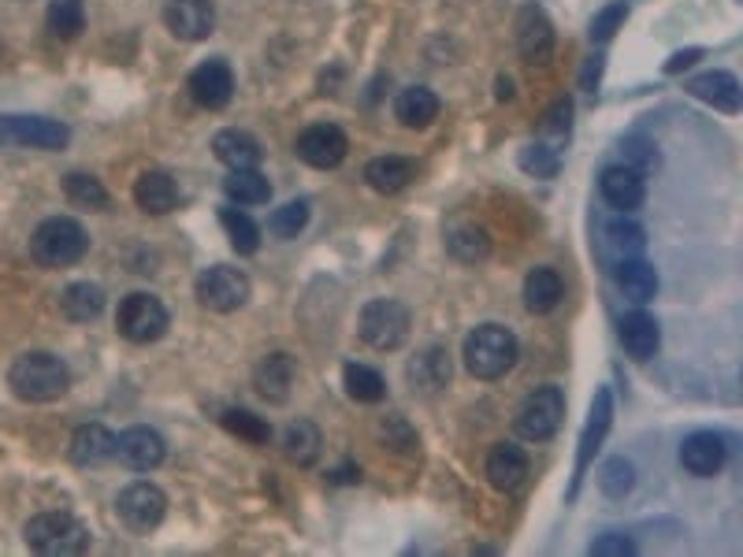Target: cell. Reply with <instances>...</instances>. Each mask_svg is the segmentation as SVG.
Masks as SVG:
<instances>
[{
  "label": "cell",
  "instance_id": "6da1fadb",
  "mask_svg": "<svg viewBox=\"0 0 743 557\" xmlns=\"http://www.w3.org/2000/svg\"><path fill=\"white\" fill-rule=\"evenodd\" d=\"M8 387L19 401H30V405H49L68 394L71 387V372L60 356H52L46 350L23 353L16 356L12 368H8Z\"/></svg>",
  "mask_w": 743,
  "mask_h": 557
},
{
  "label": "cell",
  "instance_id": "7a4b0ae2",
  "mask_svg": "<svg viewBox=\"0 0 743 557\" xmlns=\"http://www.w3.org/2000/svg\"><path fill=\"white\" fill-rule=\"evenodd\" d=\"M465 368L476 375V379H502L509 368L517 364L520 356V345H517V334L502 328V323H480L476 331H469V339H465Z\"/></svg>",
  "mask_w": 743,
  "mask_h": 557
},
{
  "label": "cell",
  "instance_id": "3957f363",
  "mask_svg": "<svg viewBox=\"0 0 743 557\" xmlns=\"http://www.w3.org/2000/svg\"><path fill=\"white\" fill-rule=\"evenodd\" d=\"M23 539L41 557H75L90 550V531L71 512H38L27 520Z\"/></svg>",
  "mask_w": 743,
  "mask_h": 557
},
{
  "label": "cell",
  "instance_id": "277c9868",
  "mask_svg": "<svg viewBox=\"0 0 743 557\" xmlns=\"http://www.w3.org/2000/svg\"><path fill=\"white\" fill-rule=\"evenodd\" d=\"M86 250H90V234L71 216H49L46 223H38L35 238H30V253L41 267L79 264Z\"/></svg>",
  "mask_w": 743,
  "mask_h": 557
},
{
  "label": "cell",
  "instance_id": "5b68a950",
  "mask_svg": "<svg viewBox=\"0 0 743 557\" xmlns=\"http://www.w3.org/2000/svg\"><path fill=\"white\" fill-rule=\"evenodd\" d=\"M409 328H413V316H409V309L394 297L369 301L358 320L364 345H372V350H380V353L398 350V345L409 339Z\"/></svg>",
  "mask_w": 743,
  "mask_h": 557
},
{
  "label": "cell",
  "instance_id": "8992f818",
  "mask_svg": "<svg viewBox=\"0 0 743 557\" xmlns=\"http://www.w3.org/2000/svg\"><path fill=\"white\" fill-rule=\"evenodd\" d=\"M168 309H164L160 297L153 294H127L119 301V312H116V328L124 334L127 342L135 345H149V342H160L164 334H168Z\"/></svg>",
  "mask_w": 743,
  "mask_h": 557
},
{
  "label": "cell",
  "instance_id": "52a82bcc",
  "mask_svg": "<svg viewBox=\"0 0 743 557\" xmlns=\"http://www.w3.org/2000/svg\"><path fill=\"white\" fill-rule=\"evenodd\" d=\"M565 420V394L561 387H536L531 394L520 401L517 417H514V428L520 439L528 442H547L558 434Z\"/></svg>",
  "mask_w": 743,
  "mask_h": 557
},
{
  "label": "cell",
  "instance_id": "ba28073f",
  "mask_svg": "<svg viewBox=\"0 0 743 557\" xmlns=\"http://www.w3.org/2000/svg\"><path fill=\"white\" fill-rule=\"evenodd\" d=\"M250 278L238 272V267H205L194 283V294L202 301V309L208 312H238L250 301Z\"/></svg>",
  "mask_w": 743,
  "mask_h": 557
},
{
  "label": "cell",
  "instance_id": "9c48e42d",
  "mask_svg": "<svg viewBox=\"0 0 743 557\" xmlns=\"http://www.w3.org/2000/svg\"><path fill=\"white\" fill-rule=\"evenodd\" d=\"M116 512L130 531L146 535L157 528L164 520V512H168V495H164L157 483H149V479H135V483H127L119 490Z\"/></svg>",
  "mask_w": 743,
  "mask_h": 557
},
{
  "label": "cell",
  "instance_id": "30bf717a",
  "mask_svg": "<svg viewBox=\"0 0 743 557\" xmlns=\"http://www.w3.org/2000/svg\"><path fill=\"white\" fill-rule=\"evenodd\" d=\"M294 153L302 156L309 167L327 172V167H339L342 160H346L350 138L335 127V123H313V127H305L302 134H297Z\"/></svg>",
  "mask_w": 743,
  "mask_h": 557
},
{
  "label": "cell",
  "instance_id": "8fae6325",
  "mask_svg": "<svg viewBox=\"0 0 743 557\" xmlns=\"http://www.w3.org/2000/svg\"><path fill=\"white\" fill-rule=\"evenodd\" d=\"M517 49L531 67H547L554 56V27L539 4H525L517 16Z\"/></svg>",
  "mask_w": 743,
  "mask_h": 557
},
{
  "label": "cell",
  "instance_id": "7c38bea8",
  "mask_svg": "<svg viewBox=\"0 0 743 557\" xmlns=\"http://www.w3.org/2000/svg\"><path fill=\"white\" fill-rule=\"evenodd\" d=\"M116 457L135 472H153V468L164 465L168 457V442H164L160 431L153 428H127L124 434H116Z\"/></svg>",
  "mask_w": 743,
  "mask_h": 557
},
{
  "label": "cell",
  "instance_id": "4fadbf2b",
  "mask_svg": "<svg viewBox=\"0 0 743 557\" xmlns=\"http://www.w3.org/2000/svg\"><path fill=\"white\" fill-rule=\"evenodd\" d=\"M164 22L179 41H205L216 30V4L213 0H168Z\"/></svg>",
  "mask_w": 743,
  "mask_h": 557
},
{
  "label": "cell",
  "instance_id": "5bb4252c",
  "mask_svg": "<svg viewBox=\"0 0 743 557\" xmlns=\"http://www.w3.org/2000/svg\"><path fill=\"white\" fill-rule=\"evenodd\" d=\"M190 97L208 111L224 108L227 100L235 97V71H231V63L219 60V56L216 60L197 63L190 71Z\"/></svg>",
  "mask_w": 743,
  "mask_h": 557
},
{
  "label": "cell",
  "instance_id": "9a60e30c",
  "mask_svg": "<svg viewBox=\"0 0 743 557\" xmlns=\"http://www.w3.org/2000/svg\"><path fill=\"white\" fill-rule=\"evenodd\" d=\"M0 138H12L19 145H35V149H63L71 130L57 119L41 116H4L0 119Z\"/></svg>",
  "mask_w": 743,
  "mask_h": 557
},
{
  "label": "cell",
  "instance_id": "2e32d148",
  "mask_svg": "<svg viewBox=\"0 0 743 557\" xmlns=\"http://www.w3.org/2000/svg\"><path fill=\"white\" fill-rule=\"evenodd\" d=\"M609 423H614V398H609L606 387H598L595 401H592V412H587V423L580 431V450H576V476H573L576 483H580V476L587 472V465H592L595 450L603 446ZM576 483H573V490H576Z\"/></svg>",
  "mask_w": 743,
  "mask_h": 557
},
{
  "label": "cell",
  "instance_id": "e0dca14e",
  "mask_svg": "<svg viewBox=\"0 0 743 557\" xmlns=\"http://www.w3.org/2000/svg\"><path fill=\"white\" fill-rule=\"evenodd\" d=\"M729 457V446L721 434L714 431H692L687 439L681 442V465L684 472H692L698 479H710L721 472V465H725Z\"/></svg>",
  "mask_w": 743,
  "mask_h": 557
},
{
  "label": "cell",
  "instance_id": "ac0fdd59",
  "mask_svg": "<svg viewBox=\"0 0 743 557\" xmlns=\"http://www.w3.org/2000/svg\"><path fill=\"white\" fill-rule=\"evenodd\" d=\"M598 189H603V201L617 212H636L647 197V183H643V172H636L632 164H614L606 167L603 178H598Z\"/></svg>",
  "mask_w": 743,
  "mask_h": 557
},
{
  "label": "cell",
  "instance_id": "d6986e66",
  "mask_svg": "<svg viewBox=\"0 0 743 557\" xmlns=\"http://www.w3.org/2000/svg\"><path fill=\"white\" fill-rule=\"evenodd\" d=\"M135 205L146 212V216H168V212L179 205V183H175L168 172H160V167H149L135 183Z\"/></svg>",
  "mask_w": 743,
  "mask_h": 557
},
{
  "label": "cell",
  "instance_id": "ffe728a7",
  "mask_svg": "<svg viewBox=\"0 0 743 557\" xmlns=\"http://www.w3.org/2000/svg\"><path fill=\"white\" fill-rule=\"evenodd\" d=\"M294 375H297V364H294L291 353H268L257 364V372H253V387H257V394L264 401H272V405H283V401L291 398Z\"/></svg>",
  "mask_w": 743,
  "mask_h": 557
},
{
  "label": "cell",
  "instance_id": "44dd1931",
  "mask_svg": "<svg viewBox=\"0 0 743 557\" xmlns=\"http://www.w3.org/2000/svg\"><path fill=\"white\" fill-rule=\"evenodd\" d=\"M617 334H620V345L628 350V356H632V361H639V364L651 361V356L658 353V345H662L658 320H654L651 312H643V309L628 312V316H620Z\"/></svg>",
  "mask_w": 743,
  "mask_h": 557
},
{
  "label": "cell",
  "instance_id": "7402d4cb",
  "mask_svg": "<svg viewBox=\"0 0 743 557\" xmlns=\"http://www.w3.org/2000/svg\"><path fill=\"white\" fill-rule=\"evenodd\" d=\"M213 149H216V160L227 164L231 172H250V167H261L264 160L261 141L253 138L250 130H238V127L219 130L213 138Z\"/></svg>",
  "mask_w": 743,
  "mask_h": 557
},
{
  "label": "cell",
  "instance_id": "603a6c76",
  "mask_svg": "<svg viewBox=\"0 0 743 557\" xmlns=\"http://www.w3.org/2000/svg\"><path fill=\"white\" fill-rule=\"evenodd\" d=\"M71 461L79 468H97L116 457V434L105 423H82L71 434Z\"/></svg>",
  "mask_w": 743,
  "mask_h": 557
},
{
  "label": "cell",
  "instance_id": "cb8c5ba5",
  "mask_svg": "<svg viewBox=\"0 0 743 557\" xmlns=\"http://www.w3.org/2000/svg\"><path fill=\"white\" fill-rule=\"evenodd\" d=\"M687 89H692L698 100L714 105L717 111H729V116L740 111V78L732 71H703L687 82Z\"/></svg>",
  "mask_w": 743,
  "mask_h": 557
},
{
  "label": "cell",
  "instance_id": "d4e9b609",
  "mask_svg": "<svg viewBox=\"0 0 743 557\" xmlns=\"http://www.w3.org/2000/svg\"><path fill=\"white\" fill-rule=\"evenodd\" d=\"M528 476V457L514 442H498L491 453H487V479L498 490H517Z\"/></svg>",
  "mask_w": 743,
  "mask_h": 557
},
{
  "label": "cell",
  "instance_id": "484cf974",
  "mask_svg": "<svg viewBox=\"0 0 743 557\" xmlns=\"http://www.w3.org/2000/svg\"><path fill=\"white\" fill-rule=\"evenodd\" d=\"M417 164L405 160V156H375V160L364 164V183H369L375 194H398L413 183Z\"/></svg>",
  "mask_w": 743,
  "mask_h": 557
},
{
  "label": "cell",
  "instance_id": "4316f807",
  "mask_svg": "<svg viewBox=\"0 0 743 557\" xmlns=\"http://www.w3.org/2000/svg\"><path fill=\"white\" fill-rule=\"evenodd\" d=\"M565 297V283L554 267H531L525 278V309L536 312V316H547L561 305Z\"/></svg>",
  "mask_w": 743,
  "mask_h": 557
},
{
  "label": "cell",
  "instance_id": "83f0119b",
  "mask_svg": "<svg viewBox=\"0 0 743 557\" xmlns=\"http://www.w3.org/2000/svg\"><path fill=\"white\" fill-rule=\"evenodd\" d=\"M617 286L632 305H647L658 294V272L643 256H625L617 267Z\"/></svg>",
  "mask_w": 743,
  "mask_h": 557
},
{
  "label": "cell",
  "instance_id": "f1b7e54d",
  "mask_svg": "<svg viewBox=\"0 0 743 557\" xmlns=\"http://www.w3.org/2000/svg\"><path fill=\"white\" fill-rule=\"evenodd\" d=\"M394 116H398L402 127H413V130L431 127L436 116H439V97L431 94L428 86H409L394 100Z\"/></svg>",
  "mask_w": 743,
  "mask_h": 557
},
{
  "label": "cell",
  "instance_id": "f546056e",
  "mask_svg": "<svg viewBox=\"0 0 743 557\" xmlns=\"http://www.w3.org/2000/svg\"><path fill=\"white\" fill-rule=\"evenodd\" d=\"M409 383L417 390H424V394H436L450 383V356L442 345H428L424 353L417 356V361H409Z\"/></svg>",
  "mask_w": 743,
  "mask_h": 557
},
{
  "label": "cell",
  "instance_id": "4dcf8cb0",
  "mask_svg": "<svg viewBox=\"0 0 743 557\" xmlns=\"http://www.w3.org/2000/svg\"><path fill=\"white\" fill-rule=\"evenodd\" d=\"M320 450H324V434H320V428H316L313 420L286 423V431H283V453L291 457L294 465H302V468L316 465Z\"/></svg>",
  "mask_w": 743,
  "mask_h": 557
},
{
  "label": "cell",
  "instance_id": "1f68e13d",
  "mask_svg": "<svg viewBox=\"0 0 743 557\" xmlns=\"http://www.w3.org/2000/svg\"><path fill=\"white\" fill-rule=\"evenodd\" d=\"M60 312L75 323H90L105 312V290L97 283H71L60 294Z\"/></svg>",
  "mask_w": 743,
  "mask_h": 557
},
{
  "label": "cell",
  "instance_id": "d6a6232c",
  "mask_svg": "<svg viewBox=\"0 0 743 557\" xmlns=\"http://www.w3.org/2000/svg\"><path fill=\"white\" fill-rule=\"evenodd\" d=\"M342 383H346V394L353 401H364V405H375V401L387 398V379L369 364L350 361L346 368H342Z\"/></svg>",
  "mask_w": 743,
  "mask_h": 557
},
{
  "label": "cell",
  "instance_id": "836d02e7",
  "mask_svg": "<svg viewBox=\"0 0 743 557\" xmlns=\"http://www.w3.org/2000/svg\"><path fill=\"white\" fill-rule=\"evenodd\" d=\"M224 194L231 201H238V205H264L272 197V183L257 167H250V172H231L224 178Z\"/></svg>",
  "mask_w": 743,
  "mask_h": 557
},
{
  "label": "cell",
  "instance_id": "e575fe53",
  "mask_svg": "<svg viewBox=\"0 0 743 557\" xmlns=\"http://www.w3.org/2000/svg\"><path fill=\"white\" fill-rule=\"evenodd\" d=\"M606 245L620 261H625V256H643V250H647V231H643L639 223L625 219V212H620L617 219L606 223Z\"/></svg>",
  "mask_w": 743,
  "mask_h": 557
},
{
  "label": "cell",
  "instance_id": "d590c367",
  "mask_svg": "<svg viewBox=\"0 0 743 557\" xmlns=\"http://www.w3.org/2000/svg\"><path fill=\"white\" fill-rule=\"evenodd\" d=\"M63 194H68L75 208H90V212L108 208V189L101 186V178H94V175L71 172L63 178Z\"/></svg>",
  "mask_w": 743,
  "mask_h": 557
},
{
  "label": "cell",
  "instance_id": "8d00e7d4",
  "mask_svg": "<svg viewBox=\"0 0 743 557\" xmlns=\"http://www.w3.org/2000/svg\"><path fill=\"white\" fill-rule=\"evenodd\" d=\"M46 22H49V30L57 33V38H63V41L79 38L82 27H86V8H82V0H49Z\"/></svg>",
  "mask_w": 743,
  "mask_h": 557
},
{
  "label": "cell",
  "instance_id": "74e56055",
  "mask_svg": "<svg viewBox=\"0 0 743 557\" xmlns=\"http://www.w3.org/2000/svg\"><path fill=\"white\" fill-rule=\"evenodd\" d=\"M219 223H224V231H227V238H231V245H235L238 253H257L261 250V227L253 223L246 212H238V208H219Z\"/></svg>",
  "mask_w": 743,
  "mask_h": 557
},
{
  "label": "cell",
  "instance_id": "f35d334b",
  "mask_svg": "<svg viewBox=\"0 0 743 557\" xmlns=\"http://www.w3.org/2000/svg\"><path fill=\"white\" fill-rule=\"evenodd\" d=\"M447 245H450V253L458 256V261H465V264H476V261H483L487 253H491V238H487V231L483 227H453L450 234H447Z\"/></svg>",
  "mask_w": 743,
  "mask_h": 557
},
{
  "label": "cell",
  "instance_id": "ab89813d",
  "mask_svg": "<svg viewBox=\"0 0 743 557\" xmlns=\"http://www.w3.org/2000/svg\"><path fill=\"white\" fill-rule=\"evenodd\" d=\"M598 487L614 501L628 498L632 487H636V468H632V461H625V457H609V461L598 468Z\"/></svg>",
  "mask_w": 743,
  "mask_h": 557
},
{
  "label": "cell",
  "instance_id": "60d3db41",
  "mask_svg": "<svg viewBox=\"0 0 743 557\" xmlns=\"http://www.w3.org/2000/svg\"><path fill=\"white\" fill-rule=\"evenodd\" d=\"M224 428L231 434H238V439H246L250 446H264L272 439V423L264 417H257V412H250V409H227Z\"/></svg>",
  "mask_w": 743,
  "mask_h": 557
},
{
  "label": "cell",
  "instance_id": "b9f144b4",
  "mask_svg": "<svg viewBox=\"0 0 743 557\" xmlns=\"http://www.w3.org/2000/svg\"><path fill=\"white\" fill-rule=\"evenodd\" d=\"M309 223V201H286L283 208H275L268 216V231L275 238H297Z\"/></svg>",
  "mask_w": 743,
  "mask_h": 557
},
{
  "label": "cell",
  "instance_id": "7bdbcfd3",
  "mask_svg": "<svg viewBox=\"0 0 743 557\" xmlns=\"http://www.w3.org/2000/svg\"><path fill=\"white\" fill-rule=\"evenodd\" d=\"M517 160L528 175H536V178H554L561 167L558 149H547V145H528V149H520Z\"/></svg>",
  "mask_w": 743,
  "mask_h": 557
},
{
  "label": "cell",
  "instance_id": "ee69618b",
  "mask_svg": "<svg viewBox=\"0 0 743 557\" xmlns=\"http://www.w3.org/2000/svg\"><path fill=\"white\" fill-rule=\"evenodd\" d=\"M625 19H628V0H609V4L592 19V41H609L620 27H625Z\"/></svg>",
  "mask_w": 743,
  "mask_h": 557
},
{
  "label": "cell",
  "instance_id": "f6af8a7d",
  "mask_svg": "<svg viewBox=\"0 0 743 557\" xmlns=\"http://www.w3.org/2000/svg\"><path fill=\"white\" fill-rule=\"evenodd\" d=\"M639 546L628 539V535H620V531H606V535H598V539L587 546V554H595V557H632L636 554Z\"/></svg>",
  "mask_w": 743,
  "mask_h": 557
},
{
  "label": "cell",
  "instance_id": "bcb514c9",
  "mask_svg": "<svg viewBox=\"0 0 743 557\" xmlns=\"http://www.w3.org/2000/svg\"><path fill=\"white\" fill-rule=\"evenodd\" d=\"M569 119H573V100L561 97V100H554V108L547 111V123H542V130H547V134H569Z\"/></svg>",
  "mask_w": 743,
  "mask_h": 557
},
{
  "label": "cell",
  "instance_id": "7dc6e473",
  "mask_svg": "<svg viewBox=\"0 0 743 557\" xmlns=\"http://www.w3.org/2000/svg\"><path fill=\"white\" fill-rule=\"evenodd\" d=\"M598 75H603V56H592V60H587V67H584V75H580V86H584V89H595Z\"/></svg>",
  "mask_w": 743,
  "mask_h": 557
},
{
  "label": "cell",
  "instance_id": "c3c4849f",
  "mask_svg": "<svg viewBox=\"0 0 743 557\" xmlns=\"http://www.w3.org/2000/svg\"><path fill=\"white\" fill-rule=\"evenodd\" d=\"M698 56H703V52H698V49H687V52H676V56H673V60H669V63H665V71H669V75H673V71H681V67H687V63H695V60H698Z\"/></svg>",
  "mask_w": 743,
  "mask_h": 557
},
{
  "label": "cell",
  "instance_id": "681fc988",
  "mask_svg": "<svg viewBox=\"0 0 743 557\" xmlns=\"http://www.w3.org/2000/svg\"><path fill=\"white\" fill-rule=\"evenodd\" d=\"M514 97V82L509 78H498V100H509Z\"/></svg>",
  "mask_w": 743,
  "mask_h": 557
}]
</instances>
